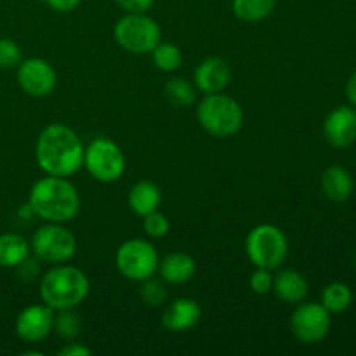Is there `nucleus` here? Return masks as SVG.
<instances>
[{"instance_id":"obj_18","label":"nucleus","mask_w":356,"mask_h":356,"mask_svg":"<svg viewBox=\"0 0 356 356\" xmlns=\"http://www.w3.org/2000/svg\"><path fill=\"white\" fill-rule=\"evenodd\" d=\"M320 188L332 202H346L353 195V176L343 165H330L320 176Z\"/></svg>"},{"instance_id":"obj_15","label":"nucleus","mask_w":356,"mask_h":356,"mask_svg":"<svg viewBox=\"0 0 356 356\" xmlns=\"http://www.w3.org/2000/svg\"><path fill=\"white\" fill-rule=\"evenodd\" d=\"M202 318V306L195 299L179 298L165 306L162 315L163 329L183 334L195 329Z\"/></svg>"},{"instance_id":"obj_22","label":"nucleus","mask_w":356,"mask_h":356,"mask_svg":"<svg viewBox=\"0 0 356 356\" xmlns=\"http://www.w3.org/2000/svg\"><path fill=\"white\" fill-rule=\"evenodd\" d=\"M197 92L198 90L195 83L184 76H172V79L167 80L165 87H163V96L176 108L193 106L195 101H197Z\"/></svg>"},{"instance_id":"obj_1","label":"nucleus","mask_w":356,"mask_h":356,"mask_svg":"<svg viewBox=\"0 0 356 356\" xmlns=\"http://www.w3.org/2000/svg\"><path fill=\"white\" fill-rule=\"evenodd\" d=\"M83 146L72 127L51 124L38 134L35 145V160L47 176L70 177L83 167Z\"/></svg>"},{"instance_id":"obj_19","label":"nucleus","mask_w":356,"mask_h":356,"mask_svg":"<svg viewBox=\"0 0 356 356\" xmlns=\"http://www.w3.org/2000/svg\"><path fill=\"white\" fill-rule=\"evenodd\" d=\"M127 204L136 216L145 218L149 212L159 211L160 204H162V191H160L159 184H155L153 181H138L129 190Z\"/></svg>"},{"instance_id":"obj_6","label":"nucleus","mask_w":356,"mask_h":356,"mask_svg":"<svg viewBox=\"0 0 356 356\" xmlns=\"http://www.w3.org/2000/svg\"><path fill=\"white\" fill-rule=\"evenodd\" d=\"M113 37L124 51L145 56L162 40V28L146 13H125L115 23Z\"/></svg>"},{"instance_id":"obj_31","label":"nucleus","mask_w":356,"mask_h":356,"mask_svg":"<svg viewBox=\"0 0 356 356\" xmlns=\"http://www.w3.org/2000/svg\"><path fill=\"white\" fill-rule=\"evenodd\" d=\"M90 348H87L86 344L76 343V341H68V344L59 350V356H90Z\"/></svg>"},{"instance_id":"obj_21","label":"nucleus","mask_w":356,"mask_h":356,"mask_svg":"<svg viewBox=\"0 0 356 356\" xmlns=\"http://www.w3.org/2000/svg\"><path fill=\"white\" fill-rule=\"evenodd\" d=\"M277 0H233L232 9L245 23H259L273 14Z\"/></svg>"},{"instance_id":"obj_16","label":"nucleus","mask_w":356,"mask_h":356,"mask_svg":"<svg viewBox=\"0 0 356 356\" xmlns=\"http://www.w3.org/2000/svg\"><path fill=\"white\" fill-rule=\"evenodd\" d=\"M156 273L165 284L183 285L195 277L197 263H195L193 256L186 252H170L163 259H160Z\"/></svg>"},{"instance_id":"obj_7","label":"nucleus","mask_w":356,"mask_h":356,"mask_svg":"<svg viewBox=\"0 0 356 356\" xmlns=\"http://www.w3.org/2000/svg\"><path fill=\"white\" fill-rule=\"evenodd\" d=\"M31 254L47 264L70 263L76 256V236L61 222H45L31 236Z\"/></svg>"},{"instance_id":"obj_30","label":"nucleus","mask_w":356,"mask_h":356,"mask_svg":"<svg viewBox=\"0 0 356 356\" xmlns=\"http://www.w3.org/2000/svg\"><path fill=\"white\" fill-rule=\"evenodd\" d=\"M115 2L125 13H148L155 0H115Z\"/></svg>"},{"instance_id":"obj_26","label":"nucleus","mask_w":356,"mask_h":356,"mask_svg":"<svg viewBox=\"0 0 356 356\" xmlns=\"http://www.w3.org/2000/svg\"><path fill=\"white\" fill-rule=\"evenodd\" d=\"M141 287H139V296H141V301L145 302L146 306H152V308H159V306H163L167 301V292L165 282L162 278L149 277L146 280L139 282Z\"/></svg>"},{"instance_id":"obj_3","label":"nucleus","mask_w":356,"mask_h":356,"mask_svg":"<svg viewBox=\"0 0 356 356\" xmlns=\"http://www.w3.org/2000/svg\"><path fill=\"white\" fill-rule=\"evenodd\" d=\"M40 299L54 312L76 308L86 301L90 291L89 277L70 263L54 264L40 277Z\"/></svg>"},{"instance_id":"obj_17","label":"nucleus","mask_w":356,"mask_h":356,"mask_svg":"<svg viewBox=\"0 0 356 356\" xmlns=\"http://www.w3.org/2000/svg\"><path fill=\"white\" fill-rule=\"evenodd\" d=\"M309 291L308 280L296 270H280L273 278V289L278 299L285 305H299L306 299Z\"/></svg>"},{"instance_id":"obj_11","label":"nucleus","mask_w":356,"mask_h":356,"mask_svg":"<svg viewBox=\"0 0 356 356\" xmlns=\"http://www.w3.org/2000/svg\"><path fill=\"white\" fill-rule=\"evenodd\" d=\"M17 83L31 97H45L54 92L58 73L54 66L42 58L23 59L17 66Z\"/></svg>"},{"instance_id":"obj_10","label":"nucleus","mask_w":356,"mask_h":356,"mask_svg":"<svg viewBox=\"0 0 356 356\" xmlns=\"http://www.w3.org/2000/svg\"><path fill=\"white\" fill-rule=\"evenodd\" d=\"M332 315L322 302H299L291 315V330L302 344H318L329 336Z\"/></svg>"},{"instance_id":"obj_24","label":"nucleus","mask_w":356,"mask_h":356,"mask_svg":"<svg viewBox=\"0 0 356 356\" xmlns=\"http://www.w3.org/2000/svg\"><path fill=\"white\" fill-rule=\"evenodd\" d=\"M152 61L160 72L165 73H172L177 72V70L183 66V51L179 49V45L172 44V42H162L160 40L159 44L155 45L152 52Z\"/></svg>"},{"instance_id":"obj_9","label":"nucleus","mask_w":356,"mask_h":356,"mask_svg":"<svg viewBox=\"0 0 356 356\" xmlns=\"http://www.w3.org/2000/svg\"><path fill=\"white\" fill-rule=\"evenodd\" d=\"M83 167L99 183H115L127 167L124 152L108 138H96L83 149Z\"/></svg>"},{"instance_id":"obj_34","label":"nucleus","mask_w":356,"mask_h":356,"mask_svg":"<svg viewBox=\"0 0 356 356\" xmlns=\"http://www.w3.org/2000/svg\"><path fill=\"white\" fill-rule=\"evenodd\" d=\"M355 264H356V259H355Z\"/></svg>"},{"instance_id":"obj_23","label":"nucleus","mask_w":356,"mask_h":356,"mask_svg":"<svg viewBox=\"0 0 356 356\" xmlns=\"http://www.w3.org/2000/svg\"><path fill=\"white\" fill-rule=\"evenodd\" d=\"M353 302V292L343 282H332L322 291V305L330 315L344 313Z\"/></svg>"},{"instance_id":"obj_20","label":"nucleus","mask_w":356,"mask_h":356,"mask_svg":"<svg viewBox=\"0 0 356 356\" xmlns=\"http://www.w3.org/2000/svg\"><path fill=\"white\" fill-rule=\"evenodd\" d=\"M31 254L30 242L17 233L0 235V266L17 268Z\"/></svg>"},{"instance_id":"obj_27","label":"nucleus","mask_w":356,"mask_h":356,"mask_svg":"<svg viewBox=\"0 0 356 356\" xmlns=\"http://www.w3.org/2000/svg\"><path fill=\"white\" fill-rule=\"evenodd\" d=\"M143 229L149 238H163L170 232V221L163 212H149L143 218Z\"/></svg>"},{"instance_id":"obj_2","label":"nucleus","mask_w":356,"mask_h":356,"mask_svg":"<svg viewBox=\"0 0 356 356\" xmlns=\"http://www.w3.org/2000/svg\"><path fill=\"white\" fill-rule=\"evenodd\" d=\"M28 207L42 221L66 225L79 216L80 193L68 177L45 174L30 188Z\"/></svg>"},{"instance_id":"obj_14","label":"nucleus","mask_w":356,"mask_h":356,"mask_svg":"<svg viewBox=\"0 0 356 356\" xmlns=\"http://www.w3.org/2000/svg\"><path fill=\"white\" fill-rule=\"evenodd\" d=\"M232 66L226 59L219 56L202 59L197 65L193 73V83L198 92L202 94H216L225 92L226 87L232 82Z\"/></svg>"},{"instance_id":"obj_25","label":"nucleus","mask_w":356,"mask_h":356,"mask_svg":"<svg viewBox=\"0 0 356 356\" xmlns=\"http://www.w3.org/2000/svg\"><path fill=\"white\" fill-rule=\"evenodd\" d=\"M82 330V318L75 308L58 309L54 312V320H52V332L63 341H75Z\"/></svg>"},{"instance_id":"obj_33","label":"nucleus","mask_w":356,"mask_h":356,"mask_svg":"<svg viewBox=\"0 0 356 356\" xmlns=\"http://www.w3.org/2000/svg\"><path fill=\"white\" fill-rule=\"evenodd\" d=\"M346 97L351 106L356 108V72L351 73L346 82Z\"/></svg>"},{"instance_id":"obj_5","label":"nucleus","mask_w":356,"mask_h":356,"mask_svg":"<svg viewBox=\"0 0 356 356\" xmlns=\"http://www.w3.org/2000/svg\"><path fill=\"white\" fill-rule=\"evenodd\" d=\"M245 254L256 268L278 270L289 256L287 235L270 222L254 226L245 238Z\"/></svg>"},{"instance_id":"obj_32","label":"nucleus","mask_w":356,"mask_h":356,"mask_svg":"<svg viewBox=\"0 0 356 356\" xmlns=\"http://www.w3.org/2000/svg\"><path fill=\"white\" fill-rule=\"evenodd\" d=\"M45 3L56 13H72L80 6V0H45Z\"/></svg>"},{"instance_id":"obj_13","label":"nucleus","mask_w":356,"mask_h":356,"mask_svg":"<svg viewBox=\"0 0 356 356\" xmlns=\"http://www.w3.org/2000/svg\"><path fill=\"white\" fill-rule=\"evenodd\" d=\"M323 138L332 148L344 149L356 143V108L337 106L323 120Z\"/></svg>"},{"instance_id":"obj_8","label":"nucleus","mask_w":356,"mask_h":356,"mask_svg":"<svg viewBox=\"0 0 356 356\" xmlns=\"http://www.w3.org/2000/svg\"><path fill=\"white\" fill-rule=\"evenodd\" d=\"M160 256L153 243L145 238H129L115 252V266L118 273L131 282H143L155 277Z\"/></svg>"},{"instance_id":"obj_29","label":"nucleus","mask_w":356,"mask_h":356,"mask_svg":"<svg viewBox=\"0 0 356 356\" xmlns=\"http://www.w3.org/2000/svg\"><path fill=\"white\" fill-rule=\"evenodd\" d=\"M273 278H275L273 270L256 268L249 278L250 291H252L254 294H259V296L268 294V292H271V289H273Z\"/></svg>"},{"instance_id":"obj_4","label":"nucleus","mask_w":356,"mask_h":356,"mask_svg":"<svg viewBox=\"0 0 356 356\" xmlns=\"http://www.w3.org/2000/svg\"><path fill=\"white\" fill-rule=\"evenodd\" d=\"M197 120L207 134L226 139L238 134L243 127V108L235 97L225 92L204 94L197 103Z\"/></svg>"},{"instance_id":"obj_12","label":"nucleus","mask_w":356,"mask_h":356,"mask_svg":"<svg viewBox=\"0 0 356 356\" xmlns=\"http://www.w3.org/2000/svg\"><path fill=\"white\" fill-rule=\"evenodd\" d=\"M54 309L47 305H30L21 309L16 318V334L24 343H40L52 332Z\"/></svg>"},{"instance_id":"obj_28","label":"nucleus","mask_w":356,"mask_h":356,"mask_svg":"<svg viewBox=\"0 0 356 356\" xmlns=\"http://www.w3.org/2000/svg\"><path fill=\"white\" fill-rule=\"evenodd\" d=\"M23 61V51L10 38H0V68H17Z\"/></svg>"}]
</instances>
